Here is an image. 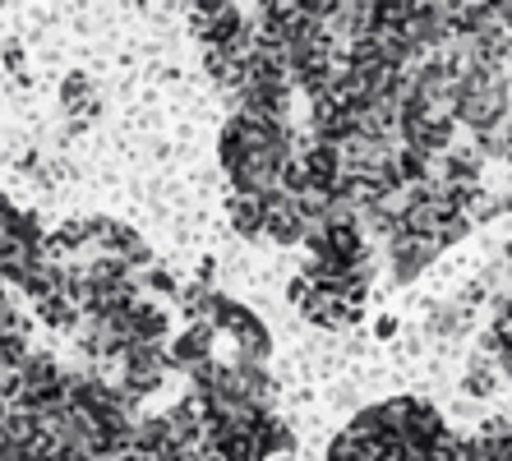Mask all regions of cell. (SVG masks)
I'll list each match as a JSON object with an SVG mask.
<instances>
[{"instance_id": "6da1fadb", "label": "cell", "mask_w": 512, "mask_h": 461, "mask_svg": "<svg viewBox=\"0 0 512 461\" xmlns=\"http://www.w3.org/2000/svg\"><path fill=\"white\" fill-rule=\"evenodd\" d=\"M291 143H296L291 125L236 111V116L222 125V139H217L231 194H245V199H268V194H277L282 166L291 162Z\"/></svg>"}, {"instance_id": "7a4b0ae2", "label": "cell", "mask_w": 512, "mask_h": 461, "mask_svg": "<svg viewBox=\"0 0 512 461\" xmlns=\"http://www.w3.org/2000/svg\"><path fill=\"white\" fill-rule=\"evenodd\" d=\"M512 107V83L503 65H480L457 83V120L471 134H485L489 125H499Z\"/></svg>"}, {"instance_id": "3957f363", "label": "cell", "mask_w": 512, "mask_h": 461, "mask_svg": "<svg viewBox=\"0 0 512 461\" xmlns=\"http://www.w3.org/2000/svg\"><path fill=\"white\" fill-rule=\"evenodd\" d=\"M42 259V231L37 217L24 208H14L10 199H0V282H28V272Z\"/></svg>"}, {"instance_id": "277c9868", "label": "cell", "mask_w": 512, "mask_h": 461, "mask_svg": "<svg viewBox=\"0 0 512 461\" xmlns=\"http://www.w3.org/2000/svg\"><path fill=\"white\" fill-rule=\"evenodd\" d=\"M383 420V429H388V438H393L397 448H434L439 438H448V429H443V415L434 411L429 402H416V397H397V402H383L374 406Z\"/></svg>"}, {"instance_id": "5b68a950", "label": "cell", "mask_w": 512, "mask_h": 461, "mask_svg": "<svg viewBox=\"0 0 512 461\" xmlns=\"http://www.w3.org/2000/svg\"><path fill=\"white\" fill-rule=\"evenodd\" d=\"M203 323H213L217 337L236 342V360H254V365H263V360H268V351H273L268 328L259 323V314H250L245 305H236V300H227V296H213L208 319H203Z\"/></svg>"}, {"instance_id": "8992f818", "label": "cell", "mask_w": 512, "mask_h": 461, "mask_svg": "<svg viewBox=\"0 0 512 461\" xmlns=\"http://www.w3.org/2000/svg\"><path fill=\"white\" fill-rule=\"evenodd\" d=\"M190 28L208 51L236 47L240 37H250L254 14H245L240 5H190Z\"/></svg>"}, {"instance_id": "52a82bcc", "label": "cell", "mask_w": 512, "mask_h": 461, "mask_svg": "<svg viewBox=\"0 0 512 461\" xmlns=\"http://www.w3.org/2000/svg\"><path fill=\"white\" fill-rule=\"evenodd\" d=\"M167 360L176 369H185L190 379H194V374H203V369L217 360V332H213V323H203V319L190 323V328H185L176 342L167 346Z\"/></svg>"}, {"instance_id": "ba28073f", "label": "cell", "mask_w": 512, "mask_h": 461, "mask_svg": "<svg viewBox=\"0 0 512 461\" xmlns=\"http://www.w3.org/2000/svg\"><path fill=\"white\" fill-rule=\"evenodd\" d=\"M263 236L277 240V245H305L310 222H305V213H300V203L291 194L277 190L263 199Z\"/></svg>"}, {"instance_id": "9c48e42d", "label": "cell", "mask_w": 512, "mask_h": 461, "mask_svg": "<svg viewBox=\"0 0 512 461\" xmlns=\"http://www.w3.org/2000/svg\"><path fill=\"white\" fill-rule=\"evenodd\" d=\"M300 314H305L310 323H319V328H346V323L360 319V305L356 300H346L342 291H333V286H314L310 282V296H305Z\"/></svg>"}, {"instance_id": "30bf717a", "label": "cell", "mask_w": 512, "mask_h": 461, "mask_svg": "<svg viewBox=\"0 0 512 461\" xmlns=\"http://www.w3.org/2000/svg\"><path fill=\"white\" fill-rule=\"evenodd\" d=\"M388 254H393V277L397 282H411V277H420L429 263L439 259V245H429V240H420V236H402V231H397V236L388 240Z\"/></svg>"}, {"instance_id": "8fae6325", "label": "cell", "mask_w": 512, "mask_h": 461, "mask_svg": "<svg viewBox=\"0 0 512 461\" xmlns=\"http://www.w3.org/2000/svg\"><path fill=\"white\" fill-rule=\"evenodd\" d=\"M476 328V309H466L462 300H448V305L429 309V337H443V342H457Z\"/></svg>"}, {"instance_id": "7c38bea8", "label": "cell", "mask_w": 512, "mask_h": 461, "mask_svg": "<svg viewBox=\"0 0 512 461\" xmlns=\"http://www.w3.org/2000/svg\"><path fill=\"white\" fill-rule=\"evenodd\" d=\"M60 102H65V111H70L79 125L97 120V111H102V97H97L93 79H84V74H70V79H65V88H60Z\"/></svg>"}, {"instance_id": "4fadbf2b", "label": "cell", "mask_w": 512, "mask_h": 461, "mask_svg": "<svg viewBox=\"0 0 512 461\" xmlns=\"http://www.w3.org/2000/svg\"><path fill=\"white\" fill-rule=\"evenodd\" d=\"M462 388L471 392V397H489V392L499 388V360L489 351H471V360H466V379H462Z\"/></svg>"}, {"instance_id": "5bb4252c", "label": "cell", "mask_w": 512, "mask_h": 461, "mask_svg": "<svg viewBox=\"0 0 512 461\" xmlns=\"http://www.w3.org/2000/svg\"><path fill=\"white\" fill-rule=\"evenodd\" d=\"M227 217L245 240L263 236V199H245V194H227Z\"/></svg>"}, {"instance_id": "9a60e30c", "label": "cell", "mask_w": 512, "mask_h": 461, "mask_svg": "<svg viewBox=\"0 0 512 461\" xmlns=\"http://www.w3.org/2000/svg\"><path fill=\"white\" fill-rule=\"evenodd\" d=\"M503 259H508V282H512V245L503 249Z\"/></svg>"}]
</instances>
